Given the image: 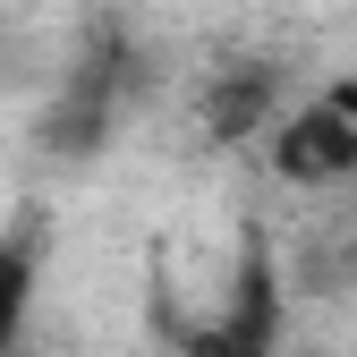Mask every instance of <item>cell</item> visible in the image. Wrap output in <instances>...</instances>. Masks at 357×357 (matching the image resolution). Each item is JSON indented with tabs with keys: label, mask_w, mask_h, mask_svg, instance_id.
I'll use <instances>...</instances> for the list:
<instances>
[{
	"label": "cell",
	"mask_w": 357,
	"mask_h": 357,
	"mask_svg": "<svg viewBox=\"0 0 357 357\" xmlns=\"http://www.w3.org/2000/svg\"><path fill=\"white\" fill-rule=\"evenodd\" d=\"M273 170L289 178V188H340V178H357V119L332 94L289 111L273 128Z\"/></svg>",
	"instance_id": "6da1fadb"
},
{
	"label": "cell",
	"mask_w": 357,
	"mask_h": 357,
	"mask_svg": "<svg viewBox=\"0 0 357 357\" xmlns=\"http://www.w3.org/2000/svg\"><path fill=\"white\" fill-rule=\"evenodd\" d=\"M119 94H128V43L111 34V43H94V52H85V68L68 77L60 111L43 119V145H60V153H94V145L111 137Z\"/></svg>",
	"instance_id": "7a4b0ae2"
},
{
	"label": "cell",
	"mask_w": 357,
	"mask_h": 357,
	"mask_svg": "<svg viewBox=\"0 0 357 357\" xmlns=\"http://www.w3.org/2000/svg\"><path fill=\"white\" fill-rule=\"evenodd\" d=\"M204 128H213L221 145H238V137H255V128H273V68H264V60L221 68L213 94H204Z\"/></svg>",
	"instance_id": "3957f363"
},
{
	"label": "cell",
	"mask_w": 357,
	"mask_h": 357,
	"mask_svg": "<svg viewBox=\"0 0 357 357\" xmlns=\"http://www.w3.org/2000/svg\"><path fill=\"white\" fill-rule=\"evenodd\" d=\"M34 238H0V357L26 340V315H34Z\"/></svg>",
	"instance_id": "277c9868"
},
{
	"label": "cell",
	"mask_w": 357,
	"mask_h": 357,
	"mask_svg": "<svg viewBox=\"0 0 357 357\" xmlns=\"http://www.w3.org/2000/svg\"><path fill=\"white\" fill-rule=\"evenodd\" d=\"M188 357H273V332H264V324H238V315H230L221 332H204Z\"/></svg>",
	"instance_id": "5b68a950"
}]
</instances>
